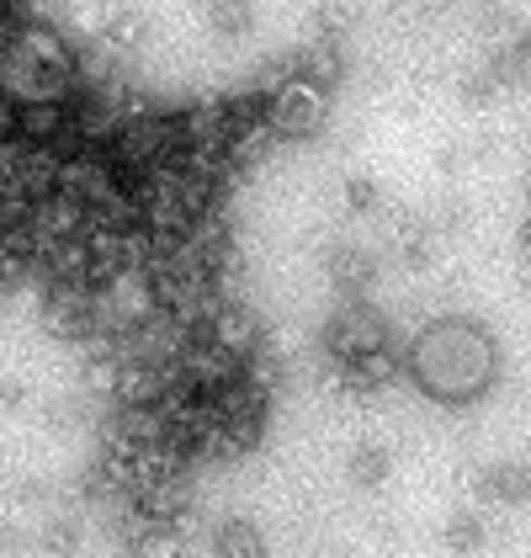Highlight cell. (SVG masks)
<instances>
[{"label": "cell", "mask_w": 531, "mask_h": 558, "mask_svg": "<svg viewBox=\"0 0 531 558\" xmlns=\"http://www.w3.org/2000/svg\"><path fill=\"white\" fill-rule=\"evenodd\" d=\"M494 362H499V351L484 325H473V319H436L409 345L415 384L442 404H473L494 384Z\"/></svg>", "instance_id": "1"}, {"label": "cell", "mask_w": 531, "mask_h": 558, "mask_svg": "<svg viewBox=\"0 0 531 558\" xmlns=\"http://www.w3.org/2000/svg\"><path fill=\"white\" fill-rule=\"evenodd\" d=\"M324 118H330V90L309 81V75H293V81H282V86L271 90V101H266V129L271 138H313V133L324 129Z\"/></svg>", "instance_id": "2"}, {"label": "cell", "mask_w": 531, "mask_h": 558, "mask_svg": "<svg viewBox=\"0 0 531 558\" xmlns=\"http://www.w3.org/2000/svg\"><path fill=\"white\" fill-rule=\"evenodd\" d=\"M324 345H330V356L335 362H351V356H367V351H378V345H388V319L372 308V303H341L335 314H330V325H324Z\"/></svg>", "instance_id": "3"}, {"label": "cell", "mask_w": 531, "mask_h": 558, "mask_svg": "<svg viewBox=\"0 0 531 558\" xmlns=\"http://www.w3.org/2000/svg\"><path fill=\"white\" fill-rule=\"evenodd\" d=\"M398 378V362L388 345H378V351H367V356H351L346 362V384L351 388H383Z\"/></svg>", "instance_id": "4"}, {"label": "cell", "mask_w": 531, "mask_h": 558, "mask_svg": "<svg viewBox=\"0 0 531 558\" xmlns=\"http://www.w3.org/2000/svg\"><path fill=\"white\" fill-rule=\"evenodd\" d=\"M202 16H208V27H213L219 38H245L250 22H256V5H250V0H208Z\"/></svg>", "instance_id": "5"}, {"label": "cell", "mask_w": 531, "mask_h": 558, "mask_svg": "<svg viewBox=\"0 0 531 558\" xmlns=\"http://www.w3.org/2000/svg\"><path fill=\"white\" fill-rule=\"evenodd\" d=\"M213 543H219V558H266L261 532H256L250 521H223Z\"/></svg>", "instance_id": "6"}, {"label": "cell", "mask_w": 531, "mask_h": 558, "mask_svg": "<svg viewBox=\"0 0 531 558\" xmlns=\"http://www.w3.org/2000/svg\"><path fill=\"white\" fill-rule=\"evenodd\" d=\"M101 33H107V44H118V48L138 44L144 38V11L138 5H112L107 22H101Z\"/></svg>", "instance_id": "7"}, {"label": "cell", "mask_w": 531, "mask_h": 558, "mask_svg": "<svg viewBox=\"0 0 531 558\" xmlns=\"http://www.w3.org/2000/svg\"><path fill=\"white\" fill-rule=\"evenodd\" d=\"M489 484H494V495H499V500H527L531 473L527 469H505V473H494Z\"/></svg>", "instance_id": "8"}, {"label": "cell", "mask_w": 531, "mask_h": 558, "mask_svg": "<svg viewBox=\"0 0 531 558\" xmlns=\"http://www.w3.org/2000/svg\"><path fill=\"white\" fill-rule=\"evenodd\" d=\"M346 197H351V208H372V203H378V186H372V181H361V175H356L351 186H346Z\"/></svg>", "instance_id": "9"}, {"label": "cell", "mask_w": 531, "mask_h": 558, "mask_svg": "<svg viewBox=\"0 0 531 558\" xmlns=\"http://www.w3.org/2000/svg\"><path fill=\"white\" fill-rule=\"evenodd\" d=\"M356 473H361V478H378V473H383V452H367V458L356 463Z\"/></svg>", "instance_id": "10"}]
</instances>
